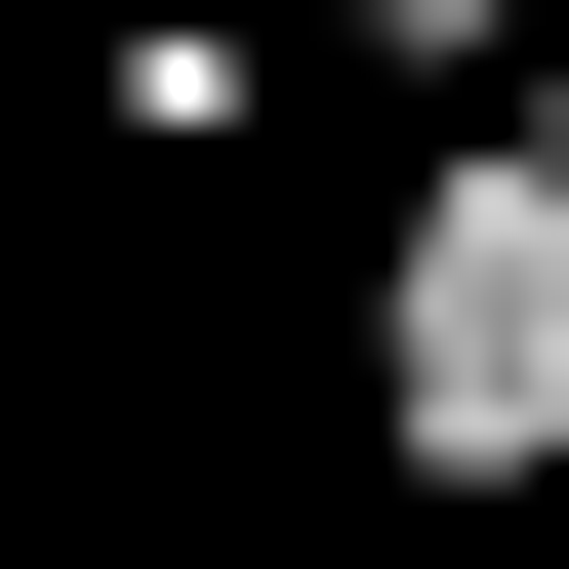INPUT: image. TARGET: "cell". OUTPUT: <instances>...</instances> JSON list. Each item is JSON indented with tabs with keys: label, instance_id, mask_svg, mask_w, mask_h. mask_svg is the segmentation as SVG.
<instances>
[{
	"label": "cell",
	"instance_id": "cell-1",
	"mask_svg": "<svg viewBox=\"0 0 569 569\" xmlns=\"http://www.w3.org/2000/svg\"><path fill=\"white\" fill-rule=\"evenodd\" d=\"M407 407H448V448L569 407V203H529V163H448V244H407Z\"/></svg>",
	"mask_w": 569,
	"mask_h": 569
}]
</instances>
